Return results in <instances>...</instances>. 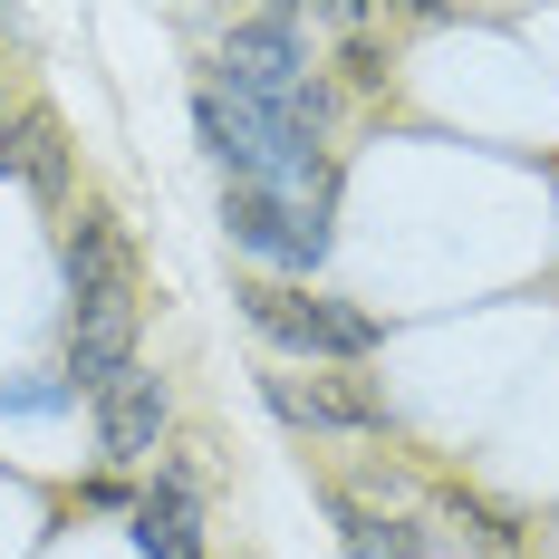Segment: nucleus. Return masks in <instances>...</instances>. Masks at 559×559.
<instances>
[{
  "instance_id": "nucleus-1",
  "label": "nucleus",
  "mask_w": 559,
  "mask_h": 559,
  "mask_svg": "<svg viewBox=\"0 0 559 559\" xmlns=\"http://www.w3.org/2000/svg\"><path fill=\"white\" fill-rule=\"evenodd\" d=\"M193 135L223 165L231 193H271V203H329L337 165H329V78L299 107H251L223 87H193Z\"/></svg>"
},
{
  "instance_id": "nucleus-2",
  "label": "nucleus",
  "mask_w": 559,
  "mask_h": 559,
  "mask_svg": "<svg viewBox=\"0 0 559 559\" xmlns=\"http://www.w3.org/2000/svg\"><path fill=\"white\" fill-rule=\"evenodd\" d=\"M58 280H68V347H58V377L68 386H107L135 367V329H145V271H135V241L116 213H78L58 241Z\"/></svg>"
},
{
  "instance_id": "nucleus-3",
  "label": "nucleus",
  "mask_w": 559,
  "mask_h": 559,
  "mask_svg": "<svg viewBox=\"0 0 559 559\" xmlns=\"http://www.w3.org/2000/svg\"><path fill=\"white\" fill-rule=\"evenodd\" d=\"M231 299H241V319L271 337L289 367H367V357L386 347V319L357 309V299H337V289H319V280H261V271H241V280H231Z\"/></svg>"
},
{
  "instance_id": "nucleus-4",
  "label": "nucleus",
  "mask_w": 559,
  "mask_h": 559,
  "mask_svg": "<svg viewBox=\"0 0 559 559\" xmlns=\"http://www.w3.org/2000/svg\"><path fill=\"white\" fill-rule=\"evenodd\" d=\"M203 87L251 97V107H299V97L319 87V78H309V29H299V10H251V20H231Z\"/></svg>"
},
{
  "instance_id": "nucleus-5",
  "label": "nucleus",
  "mask_w": 559,
  "mask_h": 559,
  "mask_svg": "<svg viewBox=\"0 0 559 559\" xmlns=\"http://www.w3.org/2000/svg\"><path fill=\"white\" fill-rule=\"evenodd\" d=\"M223 241L261 280H319V261H329V203H271V193H231L223 183Z\"/></svg>"
},
{
  "instance_id": "nucleus-6",
  "label": "nucleus",
  "mask_w": 559,
  "mask_h": 559,
  "mask_svg": "<svg viewBox=\"0 0 559 559\" xmlns=\"http://www.w3.org/2000/svg\"><path fill=\"white\" fill-rule=\"evenodd\" d=\"M261 405L299 435H395V405L377 377L329 367V377H261Z\"/></svg>"
},
{
  "instance_id": "nucleus-7",
  "label": "nucleus",
  "mask_w": 559,
  "mask_h": 559,
  "mask_svg": "<svg viewBox=\"0 0 559 559\" xmlns=\"http://www.w3.org/2000/svg\"><path fill=\"white\" fill-rule=\"evenodd\" d=\"M165 425H174V386L145 367V357L87 395V435H97V463H107V473H135V463H155Z\"/></svg>"
},
{
  "instance_id": "nucleus-8",
  "label": "nucleus",
  "mask_w": 559,
  "mask_h": 559,
  "mask_svg": "<svg viewBox=\"0 0 559 559\" xmlns=\"http://www.w3.org/2000/svg\"><path fill=\"white\" fill-rule=\"evenodd\" d=\"M126 531H135L145 559H203V483H193V463H155L135 483Z\"/></svg>"
},
{
  "instance_id": "nucleus-9",
  "label": "nucleus",
  "mask_w": 559,
  "mask_h": 559,
  "mask_svg": "<svg viewBox=\"0 0 559 559\" xmlns=\"http://www.w3.org/2000/svg\"><path fill=\"white\" fill-rule=\"evenodd\" d=\"M329 521H337V550L347 559H435V531L415 511H386L367 492H329Z\"/></svg>"
},
{
  "instance_id": "nucleus-10",
  "label": "nucleus",
  "mask_w": 559,
  "mask_h": 559,
  "mask_svg": "<svg viewBox=\"0 0 559 559\" xmlns=\"http://www.w3.org/2000/svg\"><path fill=\"white\" fill-rule=\"evenodd\" d=\"M10 145H20V183H29L49 213H68V193H78V155H68V126H58L49 107H10Z\"/></svg>"
},
{
  "instance_id": "nucleus-11",
  "label": "nucleus",
  "mask_w": 559,
  "mask_h": 559,
  "mask_svg": "<svg viewBox=\"0 0 559 559\" xmlns=\"http://www.w3.org/2000/svg\"><path fill=\"white\" fill-rule=\"evenodd\" d=\"M78 386L68 377H39V386H0V415H68Z\"/></svg>"
},
{
  "instance_id": "nucleus-12",
  "label": "nucleus",
  "mask_w": 559,
  "mask_h": 559,
  "mask_svg": "<svg viewBox=\"0 0 559 559\" xmlns=\"http://www.w3.org/2000/svg\"><path fill=\"white\" fill-rule=\"evenodd\" d=\"M78 502L87 511H135V483L126 473H97V483H78Z\"/></svg>"
},
{
  "instance_id": "nucleus-13",
  "label": "nucleus",
  "mask_w": 559,
  "mask_h": 559,
  "mask_svg": "<svg viewBox=\"0 0 559 559\" xmlns=\"http://www.w3.org/2000/svg\"><path fill=\"white\" fill-rule=\"evenodd\" d=\"M0 174H20V145H10V107H0Z\"/></svg>"
}]
</instances>
